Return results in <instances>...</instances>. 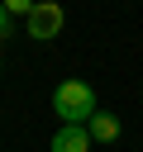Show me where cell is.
<instances>
[{
  "instance_id": "obj_1",
  "label": "cell",
  "mask_w": 143,
  "mask_h": 152,
  "mask_svg": "<svg viewBox=\"0 0 143 152\" xmlns=\"http://www.w3.org/2000/svg\"><path fill=\"white\" fill-rule=\"evenodd\" d=\"M52 114L62 119V124H91L100 109H95V90L86 86V81H62L57 90H52Z\"/></svg>"
},
{
  "instance_id": "obj_2",
  "label": "cell",
  "mask_w": 143,
  "mask_h": 152,
  "mask_svg": "<svg viewBox=\"0 0 143 152\" xmlns=\"http://www.w3.org/2000/svg\"><path fill=\"white\" fill-rule=\"evenodd\" d=\"M62 5H33V14H29V38H38V43H52L57 33H62Z\"/></svg>"
},
{
  "instance_id": "obj_3",
  "label": "cell",
  "mask_w": 143,
  "mask_h": 152,
  "mask_svg": "<svg viewBox=\"0 0 143 152\" xmlns=\"http://www.w3.org/2000/svg\"><path fill=\"white\" fill-rule=\"evenodd\" d=\"M95 142H91V128L86 124H62L57 133H52V142H48V152H91Z\"/></svg>"
},
{
  "instance_id": "obj_4",
  "label": "cell",
  "mask_w": 143,
  "mask_h": 152,
  "mask_svg": "<svg viewBox=\"0 0 143 152\" xmlns=\"http://www.w3.org/2000/svg\"><path fill=\"white\" fill-rule=\"evenodd\" d=\"M86 128H91V142H114L119 138V119L114 114H95Z\"/></svg>"
},
{
  "instance_id": "obj_5",
  "label": "cell",
  "mask_w": 143,
  "mask_h": 152,
  "mask_svg": "<svg viewBox=\"0 0 143 152\" xmlns=\"http://www.w3.org/2000/svg\"><path fill=\"white\" fill-rule=\"evenodd\" d=\"M0 38H10V10H5V0H0Z\"/></svg>"
}]
</instances>
